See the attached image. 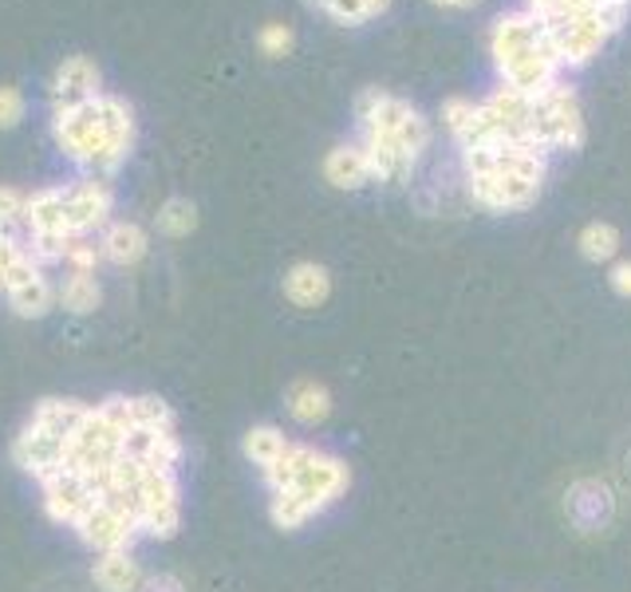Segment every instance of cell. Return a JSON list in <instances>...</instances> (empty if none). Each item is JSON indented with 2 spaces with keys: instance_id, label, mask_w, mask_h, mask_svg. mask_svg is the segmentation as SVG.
<instances>
[{
  "instance_id": "cell-1",
  "label": "cell",
  "mask_w": 631,
  "mask_h": 592,
  "mask_svg": "<svg viewBox=\"0 0 631 592\" xmlns=\"http://www.w3.org/2000/svg\"><path fill=\"white\" fill-rule=\"evenodd\" d=\"M268 486V517L285 533H296L336 505L352 486L347 462L328 451H316L308 443H288L273 466L260 471Z\"/></svg>"
},
{
  "instance_id": "cell-2",
  "label": "cell",
  "mask_w": 631,
  "mask_h": 592,
  "mask_svg": "<svg viewBox=\"0 0 631 592\" xmlns=\"http://www.w3.org/2000/svg\"><path fill=\"white\" fill-rule=\"evenodd\" d=\"M52 139L63 158L96 178H111L135 150V111L111 91H99L79 103H56Z\"/></svg>"
},
{
  "instance_id": "cell-3",
  "label": "cell",
  "mask_w": 631,
  "mask_h": 592,
  "mask_svg": "<svg viewBox=\"0 0 631 592\" xmlns=\"http://www.w3.org/2000/svg\"><path fill=\"white\" fill-rule=\"evenodd\" d=\"M355 122H359V147L367 150L375 182H403L431 147L426 119L391 91L367 88L355 99Z\"/></svg>"
},
{
  "instance_id": "cell-4",
  "label": "cell",
  "mask_w": 631,
  "mask_h": 592,
  "mask_svg": "<svg viewBox=\"0 0 631 592\" xmlns=\"http://www.w3.org/2000/svg\"><path fill=\"white\" fill-rule=\"evenodd\" d=\"M466 162V190L477 206L493 214H510L536 201L549 175V155L525 142H477L462 147Z\"/></svg>"
},
{
  "instance_id": "cell-5",
  "label": "cell",
  "mask_w": 631,
  "mask_h": 592,
  "mask_svg": "<svg viewBox=\"0 0 631 592\" xmlns=\"http://www.w3.org/2000/svg\"><path fill=\"white\" fill-rule=\"evenodd\" d=\"M490 45H493V56H497V68H502V83L525 88V91L556 83L561 56H556L545 24H541L533 12L502 17L497 24H493Z\"/></svg>"
},
{
  "instance_id": "cell-6",
  "label": "cell",
  "mask_w": 631,
  "mask_h": 592,
  "mask_svg": "<svg viewBox=\"0 0 631 592\" xmlns=\"http://www.w3.org/2000/svg\"><path fill=\"white\" fill-rule=\"evenodd\" d=\"M139 525L147 537L170 541L183 530V482L170 466H147L139 482Z\"/></svg>"
},
{
  "instance_id": "cell-7",
  "label": "cell",
  "mask_w": 631,
  "mask_h": 592,
  "mask_svg": "<svg viewBox=\"0 0 631 592\" xmlns=\"http://www.w3.org/2000/svg\"><path fill=\"white\" fill-rule=\"evenodd\" d=\"M71 530L79 533L87 549H96V553H111V549H130L135 537H142V525L139 514L130 510V505H119L111 497H96V502L87 505V514L79 517Z\"/></svg>"
},
{
  "instance_id": "cell-8",
  "label": "cell",
  "mask_w": 631,
  "mask_h": 592,
  "mask_svg": "<svg viewBox=\"0 0 631 592\" xmlns=\"http://www.w3.org/2000/svg\"><path fill=\"white\" fill-rule=\"evenodd\" d=\"M115 190L107 178H79L68 186V229L71 237H91L111 221Z\"/></svg>"
},
{
  "instance_id": "cell-9",
  "label": "cell",
  "mask_w": 631,
  "mask_h": 592,
  "mask_svg": "<svg viewBox=\"0 0 631 592\" xmlns=\"http://www.w3.org/2000/svg\"><path fill=\"white\" fill-rule=\"evenodd\" d=\"M40 490H43V510H48V517L60 525H76L79 517L87 514V505L99 497L96 490L71 471L48 474V478L40 482Z\"/></svg>"
},
{
  "instance_id": "cell-10",
  "label": "cell",
  "mask_w": 631,
  "mask_h": 592,
  "mask_svg": "<svg viewBox=\"0 0 631 592\" xmlns=\"http://www.w3.org/2000/svg\"><path fill=\"white\" fill-rule=\"evenodd\" d=\"M12 462H17L24 474H32L36 482H43L48 474H56L63 466V438L48 435L40 423L28 418L24 431H20L17 443H12Z\"/></svg>"
},
{
  "instance_id": "cell-11",
  "label": "cell",
  "mask_w": 631,
  "mask_h": 592,
  "mask_svg": "<svg viewBox=\"0 0 631 592\" xmlns=\"http://www.w3.org/2000/svg\"><path fill=\"white\" fill-rule=\"evenodd\" d=\"M99 253L115 269H130V265H139L150 253V234L139 221H107L99 229Z\"/></svg>"
},
{
  "instance_id": "cell-12",
  "label": "cell",
  "mask_w": 631,
  "mask_h": 592,
  "mask_svg": "<svg viewBox=\"0 0 631 592\" xmlns=\"http://www.w3.org/2000/svg\"><path fill=\"white\" fill-rule=\"evenodd\" d=\"M103 91V71L91 56H68L52 76V99L56 103H79Z\"/></svg>"
},
{
  "instance_id": "cell-13",
  "label": "cell",
  "mask_w": 631,
  "mask_h": 592,
  "mask_svg": "<svg viewBox=\"0 0 631 592\" xmlns=\"http://www.w3.org/2000/svg\"><path fill=\"white\" fill-rule=\"evenodd\" d=\"M324 178H328L336 190H364L367 182H375L372 162H367V150L359 142H339L324 155Z\"/></svg>"
},
{
  "instance_id": "cell-14",
  "label": "cell",
  "mask_w": 631,
  "mask_h": 592,
  "mask_svg": "<svg viewBox=\"0 0 631 592\" xmlns=\"http://www.w3.org/2000/svg\"><path fill=\"white\" fill-rule=\"evenodd\" d=\"M91 581L103 592H139L142 581H147V569H142V561L130 549H111V553H99L96 558Z\"/></svg>"
},
{
  "instance_id": "cell-15",
  "label": "cell",
  "mask_w": 631,
  "mask_h": 592,
  "mask_svg": "<svg viewBox=\"0 0 631 592\" xmlns=\"http://www.w3.org/2000/svg\"><path fill=\"white\" fill-rule=\"evenodd\" d=\"M285 296L296 308H321L332 296V273L324 269L321 262H296L293 269L285 273Z\"/></svg>"
},
{
  "instance_id": "cell-16",
  "label": "cell",
  "mask_w": 631,
  "mask_h": 592,
  "mask_svg": "<svg viewBox=\"0 0 631 592\" xmlns=\"http://www.w3.org/2000/svg\"><path fill=\"white\" fill-rule=\"evenodd\" d=\"M285 407H288V415L300 423V427H321L324 418L332 415V392L321 384V379H308V375H300V379H293V384H288Z\"/></svg>"
},
{
  "instance_id": "cell-17",
  "label": "cell",
  "mask_w": 631,
  "mask_h": 592,
  "mask_svg": "<svg viewBox=\"0 0 631 592\" xmlns=\"http://www.w3.org/2000/svg\"><path fill=\"white\" fill-rule=\"evenodd\" d=\"M9 308L20 316V320H43V316L56 308V285L48 280V273H32V277L17 280V285L4 293Z\"/></svg>"
},
{
  "instance_id": "cell-18",
  "label": "cell",
  "mask_w": 631,
  "mask_h": 592,
  "mask_svg": "<svg viewBox=\"0 0 631 592\" xmlns=\"http://www.w3.org/2000/svg\"><path fill=\"white\" fill-rule=\"evenodd\" d=\"M103 305V288H99L96 273H68V277L56 285V308L71 316H91Z\"/></svg>"
},
{
  "instance_id": "cell-19",
  "label": "cell",
  "mask_w": 631,
  "mask_h": 592,
  "mask_svg": "<svg viewBox=\"0 0 631 592\" xmlns=\"http://www.w3.org/2000/svg\"><path fill=\"white\" fill-rule=\"evenodd\" d=\"M288 443H293V438H288L280 427H273V423H257V427H249L241 435V454L257 466V471H265V466H273V462L285 454Z\"/></svg>"
},
{
  "instance_id": "cell-20",
  "label": "cell",
  "mask_w": 631,
  "mask_h": 592,
  "mask_svg": "<svg viewBox=\"0 0 631 592\" xmlns=\"http://www.w3.org/2000/svg\"><path fill=\"white\" fill-rule=\"evenodd\" d=\"M32 273H40V262L28 253V245L17 234H0V296Z\"/></svg>"
},
{
  "instance_id": "cell-21",
  "label": "cell",
  "mask_w": 631,
  "mask_h": 592,
  "mask_svg": "<svg viewBox=\"0 0 631 592\" xmlns=\"http://www.w3.org/2000/svg\"><path fill=\"white\" fill-rule=\"evenodd\" d=\"M83 411H87V403H76V399H43L40 407L32 411V423H40L48 435L68 443L71 431H76L79 418H83Z\"/></svg>"
},
{
  "instance_id": "cell-22",
  "label": "cell",
  "mask_w": 631,
  "mask_h": 592,
  "mask_svg": "<svg viewBox=\"0 0 631 592\" xmlns=\"http://www.w3.org/2000/svg\"><path fill=\"white\" fill-rule=\"evenodd\" d=\"M155 226L162 237H170V241H183V237H190L194 229H198V206H194L190 198H166L162 206H158L155 214Z\"/></svg>"
},
{
  "instance_id": "cell-23",
  "label": "cell",
  "mask_w": 631,
  "mask_h": 592,
  "mask_svg": "<svg viewBox=\"0 0 631 592\" xmlns=\"http://www.w3.org/2000/svg\"><path fill=\"white\" fill-rule=\"evenodd\" d=\"M580 253H584V262H612L615 253H620V229L612 221H589V226L580 229L576 237Z\"/></svg>"
},
{
  "instance_id": "cell-24",
  "label": "cell",
  "mask_w": 631,
  "mask_h": 592,
  "mask_svg": "<svg viewBox=\"0 0 631 592\" xmlns=\"http://www.w3.org/2000/svg\"><path fill=\"white\" fill-rule=\"evenodd\" d=\"M130 415H135V427L142 431H178L174 407L158 395H130Z\"/></svg>"
},
{
  "instance_id": "cell-25",
  "label": "cell",
  "mask_w": 631,
  "mask_h": 592,
  "mask_svg": "<svg viewBox=\"0 0 631 592\" xmlns=\"http://www.w3.org/2000/svg\"><path fill=\"white\" fill-rule=\"evenodd\" d=\"M321 12H328L336 24H364V20L379 17L391 0H308Z\"/></svg>"
},
{
  "instance_id": "cell-26",
  "label": "cell",
  "mask_w": 631,
  "mask_h": 592,
  "mask_svg": "<svg viewBox=\"0 0 631 592\" xmlns=\"http://www.w3.org/2000/svg\"><path fill=\"white\" fill-rule=\"evenodd\" d=\"M28 194L20 186H0V234H17L24 226Z\"/></svg>"
},
{
  "instance_id": "cell-27",
  "label": "cell",
  "mask_w": 631,
  "mask_h": 592,
  "mask_svg": "<svg viewBox=\"0 0 631 592\" xmlns=\"http://www.w3.org/2000/svg\"><path fill=\"white\" fill-rule=\"evenodd\" d=\"M63 265H68L71 273H96L99 265H103V253H99V241H91V237H76V241H68V253H63Z\"/></svg>"
},
{
  "instance_id": "cell-28",
  "label": "cell",
  "mask_w": 631,
  "mask_h": 592,
  "mask_svg": "<svg viewBox=\"0 0 631 592\" xmlns=\"http://www.w3.org/2000/svg\"><path fill=\"white\" fill-rule=\"evenodd\" d=\"M24 111H28L24 91L12 88V83H0V131H12V127H20Z\"/></svg>"
},
{
  "instance_id": "cell-29",
  "label": "cell",
  "mask_w": 631,
  "mask_h": 592,
  "mask_svg": "<svg viewBox=\"0 0 631 592\" xmlns=\"http://www.w3.org/2000/svg\"><path fill=\"white\" fill-rule=\"evenodd\" d=\"M257 45H260V52L277 60V56H288V52H293L296 36H293V28H288V24H265V28L257 32Z\"/></svg>"
},
{
  "instance_id": "cell-30",
  "label": "cell",
  "mask_w": 631,
  "mask_h": 592,
  "mask_svg": "<svg viewBox=\"0 0 631 592\" xmlns=\"http://www.w3.org/2000/svg\"><path fill=\"white\" fill-rule=\"evenodd\" d=\"M139 592H186V581L178 573H150Z\"/></svg>"
},
{
  "instance_id": "cell-31",
  "label": "cell",
  "mask_w": 631,
  "mask_h": 592,
  "mask_svg": "<svg viewBox=\"0 0 631 592\" xmlns=\"http://www.w3.org/2000/svg\"><path fill=\"white\" fill-rule=\"evenodd\" d=\"M608 280H612V288L620 296H631V262H615L612 265V277H608Z\"/></svg>"
},
{
  "instance_id": "cell-32",
  "label": "cell",
  "mask_w": 631,
  "mask_h": 592,
  "mask_svg": "<svg viewBox=\"0 0 631 592\" xmlns=\"http://www.w3.org/2000/svg\"><path fill=\"white\" fill-rule=\"evenodd\" d=\"M431 4H442V9H470L477 0H431Z\"/></svg>"
}]
</instances>
